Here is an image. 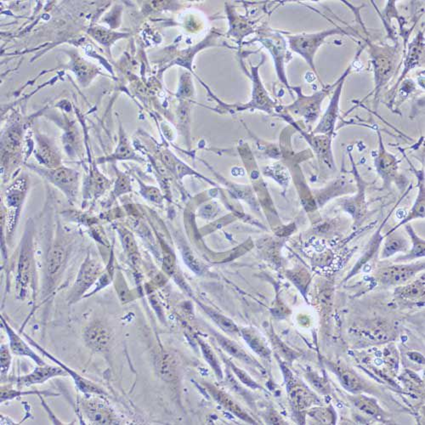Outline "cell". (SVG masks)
I'll return each instance as SVG.
<instances>
[{"mask_svg": "<svg viewBox=\"0 0 425 425\" xmlns=\"http://www.w3.org/2000/svg\"><path fill=\"white\" fill-rule=\"evenodd\" d=\"M68 375L67 371L60 368V366L52 367V366L45 364L44 366H38V368H35L31 374L20 376L18 378H13V379H10V381L16 384L19 388H24V387H31L36 384H44L49 379L55 378V377H65Z\"/></svg>", "mask_w": 425, "mask_h": 425, "instance_id": "obj_1", "label": "cell"}, {"mask_svg": "<svg viewBox=\"0 0 425 425\" xmlns=\"http://www.w3.org/2000/svg\"><path fill=\"white\" fill-rule=\"evenodd\" d=\"M83 340L89 349L102 352L109 346L112 335L103 322H93L84 329Z\"/></svg>", "mask_w": 425, "mask_h": 425, "instance_id": "obj_2", "label": "cell"}, {"mask_svg": "<svg viewBox=\"0 0 425 425\" xmlns=\"http://www.w3.org/2000/svg\"><path fill=\"white\" fill-rule=\"evenodd\" d=\"M34 260L33 247L29 239L24 241L19 258L17 285L21 293L26 290L34 275Z\"/></svg>", "mask_w": 425, "mask_h": 425, "instance_id": "obj_3", "label": "cell"}, {"mask_svg": "<svg viewBox=\"0 0 425 425\" xmlns=\"http://www.w3.org/2000/svg\"><path fill=\"white\" fill-rule=\"evenodd\" d=\"M24 337L26 338V340H28V342L30 343L33 346L36 348L37 350H39V351H40L43 355H45L46 357L49 358V360L55 361L58 366H60V368H63L64 370L67 371V373H68V374H70V376H72V378H73V381L75 383L76 386H77V388H78L80 391L83 392V393H86V394H105V392H104L103 390H102V389H101L98 385H96V384H94L93 382L90 381V380H88V379H84L83 377L80 376L79 374L75 373L73 369H71V368L67 367L65 364H63L62 361H60V360L56 359V358L54 357V356L50 355L49 353L47 352L46 350H44V348H42L40 345H38L37 343H35V341L32 340L31 338L28 337L27 335H24Z\"/></svg>", "mask_w": 425, "mask_h": 425, "instance_id": "obj_4", "label": "cell"}, {"mask_svg": "<svg viewBox=\"0 0 425 425\" xmlns=\"http://www.w3.org/2000/svg\"><path fill=\"white\" fill-rule=\"evenodd\" d=\"M1 326H3L6 330L10 341V349L14 355L29 357L38 366H44L46 364L39 355H37L36 353L29 347L27 344L20 337V335L15 332V330L8 324V322H6L3 317H1Z\"/></svg>", "mask_w": 425, "mask_h": 425, "instance_id": "obj_5", "label": "cell"}, {"mask_svg": "<svg viewBox=\"0 0 425 425\" xmlns=\"http://www.w3.org/2000/svg\"><path fill=\"white\" fill-rule=\"evenodd\" d=\"M101 272V267L98 263H96L92 259H86L81 267L78 278L76 280L75 286L73 288V300L82 295L87 289L90 288L91 285L96 282Z\"/></svg>", "mask_w": 425, "mask_h": 425, "instance_id": "obj_6", "label": "cell"}, {"mask_svg": "<svg viewBox=\"0 0 425 425\" xmlns=\"http://www.w3.org/2000/svg\"><path fill=\"white\" fill-rule=\"evenodd\" d=\"M422 265H398L391 266L382 270L379 274L380 280L387 284H402L407 282L415 275L417 270H419Z\"/></svg>", "mask_w": 425, "mask_h": 425, "instance_id": "obj_7", "label": "cell"}, {"mask_svg": "<svg viewBox=\"0 0 425 425\" xmlns=\"http://www.w3.org/2000/svg\"><path fill=\"white\" fill-rule=\"evenodd\" d=\"M67 259V251L62 245H55L49 249L47 256L46 270L47 274L50 278H54L58 275L63 270Z\"/></svg>", "mask_w": 425, "mask_h": 425, "instance_id": "obj_8", "label": "cell"}, {"mask_svg": "<svg viewBox=\"0 0 425 425\" xmlns=\"http://www.w3.org/2000/svg\"><path fill=\"white\" fill-rule=\"evenodd\" d=\"M49 179L54 182L58 187H60L63 190H73V186L77 180V174L70 169L62 168L55 171L49 173Z\"/></svg>", "mask_w": 425, "mask_h": 425, "instance_id": "obj_9", "label": "cell"}, {"mask_svg": "<svg viewBox=\"0 0 425 425\" xmlns=\"http://www.w3.org/2000/svg\"><path fill=\"white\" fill-rule=\"evenodd\" d=\"M158 369L162 378L166 381H173L176 378V363L170 354L162 355L158 361Z\"/></svg>", "mask_w": 425, "mask_h": 425, "instance_id": "obj_10", "label": "cell"}, {"mask_svg": "<svg viewBox=\"0 0 425 425\" xmlns=\"http://www.w3.org/2000/svg\"><path fill=\"white\" fill-rule=\"evenodd\" d=\"M336 371L340 382L345 389L352 392L359 391L361 389V381L352 371L343 368H338Z\"/></svg>", "mask_w": 425, "mask_h": 425, "instance_id": "obj_11", "label": "cell"}, {"mask_svg": "<svg viewBox=\"0 0 425 425\" xmlns=\"http://www.w3.org/2000/svg\"><path fill=\"white\" fill-rule=\"evenodd\" d=\"M354 403L358 409L368 415H370L372 417H376L380 416L381 411L379 406L376 404V402H374L373 400L369 399L368 397H356L354 401Z\"/></svg>", "mask_w": 425, "mask_h": 425, "instance_id": "obj_12", "label": "cell"}, {"mask_svg": "<svg viewBox=\"0 0 425 425\" xmlns=\"http://www.w3.org/2000/svg\"><path fill=\"white\" fill-rule=\"evenodd\" d=\"M218 340L221 346L227 352L230 353L231 355L238 358L240 360H244L246 362H251V358L249 357V355H247L246 353L244 352V350H241L238 345H236L231 340H228V339H226L225 337H221V336L218 337Z\"/></svg>", "mask_w": 425, "mask_h": 425, "instance_id": "obj_13", "label": "cell"}, {"mask_svg": "<svg viewBox=\"0 0 425 425\" xmlns=\"http://www.w3.org/2000/svg\"><path fill=\"white\" fill-rule=\"evenodd\" d=\"M242 335H244L245 340H247V342L249 343V345L251 346L252 349L255 352L258 353L259 355H261L263 357L269 356L270 350L264 346V344L261 342V340H259V338L256 337L252 332H248L245 330L242 331Z\"/></svg>", "mask_w": 425, "mask_h": 425, "instance_id": "obj_14", "label": "cell"}, {"mask_svg": "<svg viewBox=\"0 0 425 425\" xmlns=\"http://www.w3.org/2000/svg\"><path fill=\"white\" fill-rule=\"evenodd\" d=\"M87 413L90 421L97 424H110L112 420L110 418L106 411L101 407H92L87 408Z\"/></svg>", "mask_w": 425, "mask_h": 425, "instance_id": "obj_15", "label": "cell"}, {"mask_svg": "<svg viewBox=\"0 0 425 425\" xmlns=\"http://www.w3.org/2000/svg\"><path fill=\"white\" fill-rule=\"evenodd\" d=\"M44 394V396H55V394L51 393V392L47 391H22V390H15V389H1V403L2 402H6L7 401H11V400L17 398L19 397H22V396H29V394Z\"/></svg>", "mask_w": 425, "mask_h": 425, "instance_id": "obj_16", "label": "cell"}, {"mask_svg": "<svg viewBox=\"0 0 425 425\" xmlns=\"http://www.w3.org/2000/svg\"><path fill=\"white\" fill-rule=\"evenodd\" d=\"M214 396L219 402H221V404L223 405L224 407L228 408L230 411L233 412L235 414L238 415L239 417L244 418L245 420L249 419L248 416L244 414L242 411L229 397H227V396L219 391L214 392Z\"/></svg>", "mask_w": 425, "mask_h": 425, "instance_id": "obj_17", "label": "cell"}, {"mask_svg": "<svg viewBox=\"0 0 425 425\" xmlns=\"http://www.w3.org/2000/svg\"><path fill=\"white\" fill-rule=\"evenodd\" d=\"M423 293H424L423 283L417 282V283H412L411 285L406 287L402 290L401 294L404 298H413L422 296Z\"/></svg>", "mask_w": 425, "mask_h": 425, "instance_id": "obj_18", "label": "cell"}, {"mask_svg": "<svg viewBox=\"0 0 425 425\" xmlns=\"http://www.w3.org/2000/svg\"><path fill=\"white\" fill-rule=\"evenodd\" d=\"M10 350L7 345H1V376L3 379L7 376L11 368V355Z\"/></svg>", "mask_w": 425, "mask_h": 425, "instance_id": "obj_19", "label": "cell"}, {"mask_svg": "<svg viewBox=\"0 0 425 425\" xmlns=\"http://www.w3.org/2000/svg\"><path fill=\"white\" fill-rule=\"evenodd\" d=\"M210 316H212V318L221 326L223 329L226 330L227 332H236L238 331L236 325L234 324L233 322H231V320L226 318L225 316H221L220 314L210 313Z\"/></svg>", "mask_w": 425, "mask_h": 425, "instance_id": "obj_20", "label": "cell"}, {"mask_svg": "<svg viewBox=\"0 0 425 425\" xmlns=\"http://www.w3.org/2000/svg\"><path fill=\"white\" fill-rule=\"evenodd\" d=\"M292 397L296 406H298L300 408L307 407L309 403L311 402V397H309L308 393L305 391L303 389H296L293 391Z\"/></svg>", "mask_w": 425, "mask_h": 425, "instance_id": "obj_21", "label": "cell"}, {"mask_svg": "<svg viewBox=\"0 0 425 425\" xmlns=\"http://www.w3.org/2000/svg\"><path fill=\"white\" fill-rule=\"evenodd\" d=\"M202 351H203V354H204L205 358L207 359V360L208 361L210 365L212 366L214 369H215L217 373L221 374V368H220L218 361L216 360V355H215V354L212 352V350H210L209 348L207 347V345H203V344H202Z\"/></svg>", "mask_w": 425, "mask_h": 425, "instance_id": "obj_22", "label": "cell"}, {"mask_svg": "<svg viewBox=\"0 0 425 425\" xmlns=\"http://www.w3.org/2000/svg\"><path fill=\"white\" fill-rule=\"evenodd\" d=\"M185 259H186V262H187V264L189 265L190 268H191L192 270H194L195 272H202V264H201V263L198 261V259H197V258L193 255V254H191L189 252L185 253Z\"/></svg>", "mask_w": 425, "mask_h": 425, "instance_id": "obj_23", "label": "cell"}, {"mask_svg": "<svg viewBox=\"0 0 425 425\" xmlns=\"http://www.w3.org/2000/svg\"><path fill=\"white\" fill-rule=\"evenodd\" d=\"M402 245H403V242L402 241V239H391L386 244L384 253L386 255H391V254H394V252H397L400 249H402Z\"/></svg>", "mask_w": 425, "mask_h": 425, "instance_id": "obj_24", "label": "cell"}, {"mask_svg": "<svg viewBox=\"0 0 425 425\" xmlns=\"http://www.w3.org/2000/svg\"><path fill=\"white\" fill-rule=\"evenodd\" d=\"M93 35L97 40H99L102 44L110 43L114 37V34H111L109 32L105 31V30H101V29L94 30Z\"/></svg>", "mask_w": 425, "mask_h": 425, "instance_id": "obj_25", "label": "cell"}, {"mask_svg": "<svg viewBox=\"0 0 425 425\" xmlns=\"http://www.w3.org/2000/svg\"><path fill=\"white\" fill-rule=\"evenodd\" d=\"M164 270L167 274L173 275L175 270V261L174 258L170 253L164 254Z\"/></svg>", "mask_w": 425, "mask_h": 425, "instance_id": "obj_26", "label": "cell"}, {"mask_svg": "<svg viewBox=\"0 0 425 425\" xmlns=\"http://www.w3.org/2000/svg\"><path fill=\"white\" fill-rule=\"evenodd\" d=\"M233 370L235 371V373H236V375L238 376L239 379H241V382L244 383V384H247V385H249V387H252V388H257L258 385L255 384V382L253 381L250 378H249V375H247L244 372L240 370L238 368H236V367H234L233 366Z\"/></svg>", "mask_w": 425, "mask_h": 425, "instance_id": "obj_27", "label": "cell"}, {"mask_svg": "<svg viewBox=\"0 0 425 425\" xmlns=\"http://www.w3.org/2000/svg\"><path fill=\"white\" fill-rule=\"evenodd\" d=\"M123 241L125 244V249H127L128 251L134 254L136 251V244H135V240L133 238L132 235L130 233H125L123 235Z\"/></svg>", "mask_w": 425, "mask_h": 425, "instance_id": "obj_28", "label": "cell"}, {"mask_svg": "<svg viewBox=\"0 0 425 425\" xmlns=\"http://www.w3.org/2000/svg\"><path fill=\"white\" fill-rule=\"evenodd\" d=\"M315 417L323 423H328L332 422V415L330 414L329 411L326 409H321L315 412Z\"/></svg>", "mask_w": 425, "mask_h": 425, "instance_id": "obj_29", "label": "cell"}, {"mask_svg": "<svg viewBox=\"0 0 425 425\" xmlns=\"http://www.w3.org/2000/svg\"><path fill=\"white\" fill-rule=\"evenodd\" d=\"M131 155V151L128 147V145L124 143H121L117 150V156L121 157V158H127L129 156Z\"/></svg>", "mask_w": 425, "mask_h": 425, "instance_id": "obj_30", "label": "cell"}, {"mask_svg": "<svg viewBox=\"0 0 425 425\" xmlns=\"http://www.w3.org/2000/svg\"><path fill=\"white\" fill-rule=\"evenodd\" d=\"M409 357L412 359V360H414V361H417V362L421 363H424V358L422 356L421 354L417 352H410L409 354Z\"/></svg>", "mask_w": 425, "mask_h": 425, "instance_id": "obj_31", "label": "cell"}]
</instances>
